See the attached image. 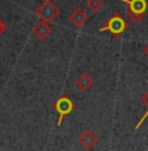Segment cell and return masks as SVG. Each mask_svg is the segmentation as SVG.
<instances>
[{
    "instance_id": "cell-12",
    "label": "cell",
    "mask_w": 148,
    "mask_h": 151,
    "mask_svg": "<svg viewBox=\"0 0 148 151\" xmlns=\"http://www.w3.org/2000/svg\"><path fill=\"white\" fill-rule=\"evenodd\" d=\"M143 53H144V55H146V57H148V43L146 46H144V49H143Z\"/></svg>"
},
{
    "instance_id": "cell-11",
    "label": "cell",
    "mask_w": 148,
    "mask_h": 151,
    "mask_svg": "<svg viewBox=\"0 0 148 151\" xmlns=\"http://www.w3.org/2000/svg\"><path fill=\"white\" fill-rule=\"evenodd\" d=\"M5 30H7V24H5V22L3 21V19L0 17V36H1V34H4Z\"/></svg>"
},
{
    "instance_id": "cell-3",
    "label": "cell",
    "mask_w": 148,
    "mask_h": 151,
    "mask_svg": "<svg viewBox=\"0 0 148 151\" xmlns=\"http://www.w3.org/2000/svg\"><path fill=\"white\" fill-rule=\"evenodd\" d=\"M59 13H60L59 8L51 0H45L36 11V14L39 19V21H46V22L54 21L59 16Z\"/></svg>"
},
{
    "instance_id": "cell-2",
    "label": "cell",
    "mask_w": 148,
    "mask_h": 151,
    "mask_svg": "<svg viewBox=\"0 0 148 151\" xmlns=\"http://www.w3.org/2000/svg\"><path fill=\"white\" fill-rule=\"evenodd\" d=\"M129 28V22L118 13H114L109 17V20L102 25V28H100V32H110L114 37H119L121 34H123L126 32V29Z\"/></svg>"
},
{
    "instance_id": "cell-8",
    "label": "cell",
    "mask_w": 148,
    "mask_h": 151,
    "mask_svg": "<svg viewBox=\"0 0 148 151\" xmlns=\"http://www.w3.org/2000/svg\"><path fill=\"white\" fill-rule=\"evenodd\" d=\"M51 33V27L50 22L46 21H38L33 28V34L36 37H38L39 40H45L46 37H49Z\"/></svg>"
},
{
    "instance_id": "cell-4",
    "label": "cell",
    "mask_w": 148,
    "mask_h": 151,
    "mask_svg": "<svg viewBox=\"0 0 148 151\" xmlns=\"http://www.w3.org/2000/svg\"><path fill=\"white\" fill-rule=\"evenodd\" d=\"M75 108H76L75 103L67 96V95H63V96H60L56 101H55L54 109L56 110L58 113H59V118H58V122H56V126L58 127L62 125L63 118L71 114V113L75 110Z\"/></svg>"
},
{
    "instance_id": "cell-5",
    "label": "cell",
    "mask_w": 148,
    "mask_h": 151,
    "mask_svg": "<svg viewBox=\"0 0 148 151\" xmlns=\"http://www.w3.org/2000/svg\"><path fill=\"white\" fill-rule=\"evenodd\" d=\"M98 138L92 130H85L84 133H81L79 137V143L84 147L85 150H91L97 145Z\"/></svg>"
},
{
    "instance_id": "cell-7",
    "label": "cell",
    "mask_w": 148,
    "mask_h": 151,
    "mask_svg": "<svg viewBox=\"0 0 148 151\" xmlns=\"http://www.w3.org/2000/svg\"><path fill=\"white\" fill-rule=\"evenodd\" d=\"M93 83H94L93 78L89 74H87V72L80 74L79 76L76 78V80H75V86H76L80 91H89V89L92 88V86H93Z\"/></svg>"
},
{
    "instance_id": "cell-1",
    "label": "cell",
    "mask_w": 148,
    "mask_h": 151,
    "mask_svg": "<svg viewBox=\"0 0 148 151\" xmlns=\"http://www.w3.org/2000/svg\"><path fill=\"white\" fill-rule=\"evenodd\" d=\"M121 1L126 3L127 7L126 14L130 19V21L138 24L143 20L144 14L148 9V1L147 0H121Z\"/></svg>"
},
{
    "instance_id": "cell-10",
    "label": "cell",
    "mask_w": 148,
    "mask_h": 151,
    "mask_svg": "<svg viewBox=\"0 0 148 151\" xmlns=\"http://www.w3.org/2000/svg\"><path fill=\"white\" fill-rule=\"evenodd\" d=\"M142 103H143L144 104V105H146L147 106V112L146 113H144V116H143V117H142L140 118V121H139V122L138 124H136L135 125V127H134V129L135 130H138L139 129V127H140L142 126V125H143V122H144V121H146V118H147V116H148V91L146 92V93H144L143 95V96H142Z\"/></svg>"
},
{
    "instance_id": "cell-6",
    "label": "cell",
    "mask_w": 148,
    "mask_h": 151,
    "mask_svg": "<svg viewBox=\"0 0 148 151\" xmlns=\"http://www.w3.org/2000/svg\"><path fill=\"white\" fill-rule=\"evenodd\" d=\"M89 16L87 14V12H84L81 8H75L74 11L69 14V21L71 24H74L76 28H81L88 22Z\"/></svg>"
},
{
    "instance_id": "cell-9",
    "label": "cell",
    "mask_w": 148,
    "mask_h": 151,
    "mask_svg": "<svg viewBox=\"0 0 148 151\" xmlns=\"http://www.w3.org/2000/svg\"><path fill=\"white\" fill-rule=\"evenodd\" d=\"M102 5H104L102 0H88L87 1V7H88V9L91 12H98L102 8Z\"/></svg>"
}]
</instances>
